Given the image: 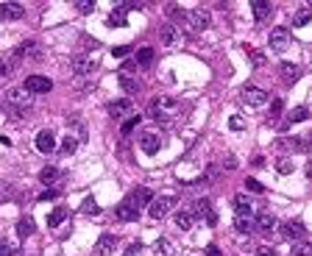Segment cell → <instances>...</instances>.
Masks as SVG:
<instances>
[{"mask_svg": "<svg viewBox=\"0 0 312 256\" xmlns=\"http://www.w3.org/2000/svg\"><path fill=\"white\" fill-rule=\"evenodd\" d=\"M148 115L154 117L156 123H162V126H170V123H176V117L181 115V106L179 100L167 98V95H159L148 103Z\"/></svg>", "mask_w": 312, "mask_h": 256, "instance_id": "cell-1", "label": "cell"}, {"mask_svg": "<svg viewBox=\"0 0 312 256\" xmlns=\"http://www.w3.org/2000/svg\"><path fill=\"white\" fill-rule=\"evenodd\" d=\"M3 100L17 111V115H20V111H25L28 106L34 103V95L28 92L25 87H11V89H6V92H3Z\"/></svg>", "mask_w": 312, "mask_h": 256, "instance_id": "cell-2", "label": "cell"}, {"mask_svg": "<svg viewBox=\"0 0 312 256\" xmlns=\"http://www.w3.org/2000/svg\"><path fill=\"white\" fill-rule=\"evenodd\" d=\"M162 145H164V139H162L159 131H143V136H139V148H143L148 156H156V153L162 151Z\"/></svg>", "mask_w": 312, "mask_h": 256, "instance_id": "cell-3", "label": "cell"}, {"mask_svg": "<svg viewBox=\"0 0 312 256\" xmlns=\"http://www.w3.org/2000/svg\"><path fill=\"white\" fill-rule=\"evenodd\" d=\"M173 206H176V198H173V195H162V198H154V201H151L148 214H151L154 220H162L164 214L173 209Z\"/></svg>", "mask_w": 312, "mask_h": 256, "instance_id": "cell-4", "label": "cell"}, {"mask_svg": "<svg viewBox=\"0 0 312 256\" xmlns=\"http://www.w3.org/2000/svg\"><path fill=\"white\" fill-rule=\"evenodd\" d=\"M187 22H190L192 31H207L212 25V14L207 9H192V11H187Z\"/></svg>", "mask_w": 312, "mask_h": 256, "instance_id": "cell-5", "label": "cell"}, {"mask_svg": "<svg viewBox=\"0 0 312 256\" xmlns=\"http://www.w3.org/2000/svg\"><path fill=\"white\" fill-rule=\"evenodd\" d=\"M268 42H270V50H276V53L287 50L290 47V28H273Z\"/></svg>", "mask_w": 312, "mask_h": 256, "instance_id": "cell-6", "label": "cell"}, {"mask_svg": "<svg viewBox=\"0 0 312 256\" xmlns=\"http://www.w3.org/2000/svg\"><path fill=\"white\" fill-rule=\"evenodd\" d=\"M159 39H162V45H167V47H179V45H184V34H181V28L173 25V22L162 28Z\"/></svg>", "mask_w": 312, "mask_h": 256, "instance_id": "cell-7", "label": "cell"}, {"mask_svg": "<svg viewBox=\"0 0 312 256\" xmlns=\"http://www.w3.org/2000/svg\"><path fill=\"white\" fill-rule=\"evenodd\" d=\"M25 89L31 95H45V92H50V89H53V81L45 78V75H28V78H25Z\"/></svg>", "mask_w": 312, "mask_h": 256, "instance_id": "cell-8", "label": "cell"}, {"mask_svg": "<svg viewBox=\"0 0 312 256\" xmlns=\"http://www.w3.org/2000/svg\"><path fill=\"white\" fill-rule=\"evenodd\" d=\"M240 98H243V103H248V106H265L268 103V92L260 87H245L243 92H240Z\"/></svg>", "mask_w": 312, "mask_h": 256, "instance_id": "cell-9", "label": "cell"}, {"mask_svg": "<svg viewBox=\"0 0 312 256\" xmlns=\"http://www.w3.org/2000/svg\"><path fill=\"white\" fill-rule=\"evenodd\" d=\"M131 115H134V103L128 98L109 103V117H115V120H120V117H131Z\"/></svg>", "mask_w": 312, "mask_h": 256, "instance_id": "cell-10", "label": "cell"}, {"mask_svg": "<svg viewBox=\"0 0 312 256\" xmlns=\"http://www.w3.org/2000/svg\"><path fill=\"white\" fill-rule=\"evenodd\" d=\"M195 217L207 220L209 225H215V223H217V214H215V209H212V201H209V198L195 201Z\"/></svg>", "mask_w": 312, "mask_h": 256, "instance_id": "cell-11", "label": "cell"}, {"mask_svg": "<svg viewBox=\"0 0 312 256\" xmlns=\"http://www.w3.org/2000/svg\"><path fill=\"white\" fill-rule=\"evenodd\" d=\"M70 67H73L75 75H90L92 70H95V62H92L90 56H73L70 59Z\"/></svg>", "mask_w": 312, "mask_h": 256, "instance_id": "cell-12", "label": "cell"}, {"mask_svg": "<svg viewBox=\"0 0 312 256\" xmlns=\"http://www.w3.org/2000/svg\"><path fill=\"white\" fill-rule=\"evenodd\" d=\"M37 151L39 153H53L56 151V136H53V131H39L37 134Z\"/></svg>", "mask_w": 312, "mask_h": 256, "instance_id": "cell-13", "label": "cell"}, {"mask_svg": "<svg viewBox=\"0 0 312 256\" xmlns=\"http://www.w3.org/2000/svg\"><path fill=\"white\" fill-rule=\"evenodd\" d=\"M281 234H285L287 240H301V237L307 234V229H304L301 220H287V223L281 225Z\"/></svg>", "mask_w": 312, "mask_h": 256, "instance_id": "cell-14", "label": "cell"}, {"mask_svg": "<svg viewBox=\"0 0 312 256\" xmlns=\"http://www.w3.org/2000/svg\"><path fill=\"white\" fill-rule=\"evenodd\" d=\"M22 14H25L22 3H14V0H9V3H0V17H3V20H20Z\"/></svg>", "mask_w": 312, "mask_h": 256, "instance_id": "cell-15", "label": "cell"}, {"mask_svg": "<svg viewBox=\"0 0 312 256\" xmlns=\"http://www.w3.org/2000/svg\"><path fill=\"white\" fill-rule=\"evenodd\" d=\"M115 248H117V237L115 234H101V240L95 242V253L98 256H111Z\"/></svg>", "mask_w": 312, "mask_h": 256, "instance_id": "cell-16", "label": "cell"}, {"mask_svg": "<svg viewBox=\"0 0 312 256\" xmlns=\"http://www.w3.org/2000/svg\"><path fill=\"white\" fill-rule=\"evenodd\" d=\"M20 53H11V56H6V59H0V78H9V75L11 73H14V70H17V64H20Z\"/></svg>", "mask_w": 312, "mask_h": 256, "instance_id": "cell-17", "label": "cell"}, {"mask_svg": "<svg viewBox=\"0 0 312 256\" xmlns=\"http://www.w3.org/2000/svg\"><path fill=\"white\" fill-rule=\"evenodd\" d=\"M279 73H281V81H285V84H296V81L301 78V70H298L296 64H290V62H281Z\"/></svg>", "mask_w": 312, "mask_h": 256, "instance_id": "cell-18", "label": "cell"}, {"mask_svg": "<svg viewBox=\"0 0 312 256\" xmlns=\"http://www.w3.org/2000/svg\"><path fill=\"white\" fill-rule=\"evenodd\" d=\"M115 217L123 220V223H131V220L139 217V209H137V206H131V204L126 201V204H120V206L115 209Z\"/></svg>", "mask_w": 312, "mask_h": 256, "instance_id": "cell-19", "label": "cell"}, {"mask_svg": "<svg viewBox=\"0 0 312 256\" xmlns=\"http://www.w3.org/2000/svg\"><path fill=\"white\" fill-rule=\"evenodd\" d=\"M273 225H276V217H273L270 212H260V214H257L254 231H262V234H268V231H273Z\"/></svg>", "mask_w": 312, "mask_h": 256, "instance_id": "cell-20", "label": "cell"}, {"mask_svg": "<svg viewBox=\"0 0 312 256\" xmlns=\"http://www.w3.org/2000/svg\"><path fill=\"white\" fill-rule=\"evenodd\" d=\"M251 9H254L257 22H265L270 14H273V3H268V0H254V3H251Z\"/></svg>", "mask_w": 312, "mask_h": 256, "instance_id": "cell-21", "label": "cell"}, {"mask_svg": "<svg viewBox=\"0 0 312 256\" xmlns=\"http://www.w3.org/2000/svg\"><path fill=\"white\" fill-rule=\"evenodd\" d=\"M279 148H287V151H307L309 136H287L285 142H279Z\"/></svg>", "mask_w": 312, "mask_h": 256, "instance_id": "cell-22", "label": "cell"}, {"mask_svg": "<svg viewBox=\"0 0 312 256\" xmlns=\"http://www.w3.org/2000/svg\"><path fill=\"white\" fill-rule=\"evenodd\" d=\"M234 212H237V217H251L254 206H251V201L245 195H234Z\"/></svg>", "mask_w": 312, "mask_h": 256, "instance_id": "cell-23", "label": "cell"}, {"mask_svg": "<svg viewBox=\"0 0 312 256\" xmlns=\"http://www.w3.org/2000/svg\"><path fill=\"white\" fill-rule=\"evenodd\" d=\"M176 229L179 231H190L192 229V223H195V214L192 212H176Z\"/></svg>", "mask_w": 312, "mask_h": 256, "instance_id": "cell-24", "label": "cell"}, {"mask_svg": "<svg viewBox=\"0 0 312 256\" xmlns=\"http://www.w3.org/2000/svg\"><path fill=\"white\" fill-rule=\"evenodd\" d=\"M309 20H312V3H304V9H298L296 14H293V25L301 28V25H307Z\"/></svg>", "mask_w": 312, "mask_h": 256, "instance_id": "cell-25", "label": "cell"}, {"mask_svg": "<svg viewBox=\"0 0 312 256\" xmlns=\"http://www.w3.org/2000/svg\"><path fill=\"white\" fill-rule=\"evenodd\" d=\"M126 6H117V9H111V14H109V25L111 28H123V25H126Z\"/></svg>", "mask_w": 312, "mask_h": 256, "instance_id": "cell-26", "label": "cell"}, {"mask_svg": "<svg viewBox=\"0 0 312 256\" xmlns=\"http://www.w3.org/2000/svg\"><path fill=\"white\" fill-rule=\"evenodd\" d=\"M164 14L173 20V25H179L181 20H187V11L181 9V6H176V3H167V6H164Z\"/></svg>", "mask_w": 312, "mask_h": 256, "instance_id": "cell-27", "label": "cell"}, {"mask_svg": "<svg viewBox=\"0 0 312 256\" xmlns=\"http://www.w3.org/2000/svg\"><path fill=\"white\" fill-rule=\"evenodd\" d=\"M151 201H154V195H151V189H137V195H134V198L131 201H128V204H131V206H137V209H139V206H151Z\"/></svg>", "mask_w": 312, "mask_h": 256, "instance_id": "cell-28", "label": "cell"}, {"mask_svg": "<svg viewBox=\"0 0 312 256\" xmlns=\"http://www.w3.org/2000/svg\"><path fill=\"white\" fill-rule=\"evenodd\" d=\"M120 87H123V92H126V95H134V92L143 89V84H139L134 75H120Z\"/></svg>", "mask_w": 312, "mask_h": 256, "instance_id": "cell-29", "label": "cell"}, {"mask_svg": "<svg viewBox=\"0 0 312 256\" xmlns=\"http://www.w3.org/2000/svg\"><path fill=\"white\" fill-rule=\"evenodd\" d=\"M67 126L73 128V131H78V142H84V136H87V128H84V120H81L78 115H70V117H67Z\"/></svg>", "mask_w": 312, "mask_h": 256, "instance_id": "cell-30", "label": "cell"}, {"mask_svg": "<svg viewBox=\"0 0 312 256\" xmlns=\"http://www.w3.org/2000/svg\"><path fill=\"white\" fill-rule=\"evenodd\" d=\"M64 220H67V209H64V206H59V209H53V212H50L48 225H50V229H59V225H62Z\"/></svg>", "mask_w": 312, "mask_h": 256, "instance_id": "cell-31", "label": "cell"}, {"mask_svg": "<svg viewBox=\"0 0 312 256\" xmlns=\"http://www.w3.org/2000/svg\"><path fill=\"white\" fill-rule=\"evenodd\" d=\"M151 62H154V47H139L137 50V64L139 67H148Z\"/></svg>", "mask_w": 312, "mask_h": 256, "instance_id": "cell-32", "label": "cell"}, {"mask_svg": "<svg viewBox=\"0 0 312 256\" xmlns=\"http://www.w3.org/2000/svg\"><path fill=\"white\" fill-rule=\"evenodd\" d=\"M17 234H20L22 240H25V237H31L34 234V220L31 217H22L20 223H17Z\"/></svg>", "mask_w": 312, "mask_h": 256, "instance_id": "cell-33", "label": "cell"}, {"mask_svg": "<svg viewBox=\"0 0 312 256\" xmlns=\"http://www.w3.org/2000/svg\"><path fill=\"white\" fill-rule=\"evenodd\" d=\"M307 117H309V109H307V106H296V109H290L287 120H290V123H301V120H307Z\"/></svg>", "mask_w": 312, "mask_h": 256, "instance_id": "cell-34", "label": "cell"}, {"mask_svg": "<svg viewBox=\"0 0 312 256\" xmlns=\"http://www.w3.org/2000/svg\"><path fill=\"white\" fill-rule=\"evenodd\" d=\"M75 148H78V136L67 134L62 139V153H64V156H70V153H75Z\"/></svg>", "mask_w": 312, "mask_h": 256, "instance_id": "cell-35", "label": "cell"}, {"mask_svg": "<svg viewBox=\"0 0 312 256\" xmlns=\"http://www.w3.org/2000/svg\"><path fill=\"white\" fill-rule=\"evenodd\" d=\"M14 187H11L9 181H0V204H9V201H14Z\"/></svg>", "mask_w": 312, "mask_h": 256, "instance_id": "cell-36", "label": "cell"}, {"mask_svg": "<svg viewBox=\"0 0 312 256\" xmlns=\"http://www.w3.org/2000/svg\"><path fill=\"white\" fill-rule=\"evenodd\" d=\"M234 225H237L240 234H248V231H254V217H237Z\"/></svg>", "mask_w": 312, "mask_h": 256, "instance_id": "cell-37", "label": "cell"}, {"mask_svg": "<svg viewBox=\"0 0 312 256\" xmlns=\"http://www.w3.org/2000/svg\"><path fill=\"white\" fill-rule=\"evenodd\" d=\"M56 178H59V170L56 167H45L42 173H39V181H42V184H53Z\"/></svg>", "mask_w": 312, "mask_h": 256, "instance_id": "cell-38", "label": "cell"}, {"mask_svg": "<svg viewBox=\"0 0 312 256\" xmlns=\"http://www.w3.org/2000/svg\"><path fill=\"white\" fill-rule=\"evenodd\" d=\"M73 6L81 11V14H92V11H95V0H75Z\"/></svg>", "mask_w": 312, "mask_h": 256, "instance_id": "cell-39", "label": "cell"}, {"mask_svg": "<svg viewBox=\"0 0 312 256\" xmlns=\"http://www.w3.org/2000/svg\"><path fill=\"white\" fill-rule=\"evenodd\" d=\"M139 120H143V117H139V115H137V111H134V115H131V117H128V120H126V123H123V134H131V131H134V128H137V126H139Z\"/></svg>", "mask_w": 312, "mask_h": 256, "instance_id": "cell-40", "label": "cell"}, {"mask_svg": "<svg viewBox=\"0 0 312 256\" xmlns=\"http://www.w3.org/2000/svg\"><path fill=\"white\" fill-rule=\"evenodd\" d=\"M81 212H84V214H98V212H101V206L95 204V198H87L84 204H81Z\"/></svg>", "mask_w": 312, "mask_h": 256, "instance_id": "cell-41", "label": "cell"}, {"mask_svg": "<svg viewBox=\"0 0 312 256\" xmlns=\"http://www.w3.org/2000/svg\"><path fill=\"white\" fill-rule=\"evenodd\" d=\"M276 173H279V176L293 173V162H290V159H279V162H276Z\"/></svg>", "mask_w": 312, "mask_h": 256, "instance_id": "cell-42", "label": "cell"}, {"mask_svg": "<svg viewBox=\"0 0 312 256\" xmlns=\"http://www.w3.org/2000/svg\"><path fill=\"white\" fill-rule=\"evenodd\" d=\"M281 111H285V100H281V98H273V100H270V117H279Z\"/></svg>", "mask_w": 312, "mask_h": 256, "instance_id": "cell-43", "label": "cell"}, {"mask_svg": "<svg viewBox=\"0 0 312 256\" xmlns=\"http://www.w3.org/2000/svg\"><path fill=\"white\" fill-rule=\"evenodd\" d=\"M156 251H159V253H164V256H170V253H173V245H170V240H167V237H162V240L156 242Z\"/></svg>", "mask_w": 312, "mask_h": 256, "instance_id": "cell-44", "label": "cell"}, {"mask_svg": "<svg viewBox=\"0 0 312 256\" xmlns=\"http://www.w3.org/2000/svg\"><path fill=\"white\" fill-rule=\"evenodd\" d=\"M245 189H251V192H257V195L265 192V187H262L260 181H257V178H245Z\"/></svg>", "mask_w": 312, "mask_h": 256, "instance_id": "cell-45", "label": "cell"}, {"mask_svg": "<svg viewBox=\"0 0 312 256\" xmlns=\"http://www.w3.org/2000/svg\"><path fill=\"white\" fill-rule=\"evenodd\" d=\"M0 256H17V248L11 245V242L0 240Z\"/></svg>", "mask_w": 312, "mask_h": 256, "instance_id": "cell-46", "label": "cell"}, {"mask_svg": "<svg viewBox=\"0 0 312 256\" xmlns=\"http://www.w3.org/2000/svg\"><path fill=\"white\" fill-rule=\"evenodd\" d=\"M293 253H296V256H312V245H309V242H298Z\"/></svg>", "mask_w": 312, "mask_h": 256, "instance_id": "cell-47", "label": "cell"}, {"mask_svg": "<svg viewBox=\"0 0 312 256\" xmlns=\"http://www.w3.org/2000/svg\"><path fill=\"white\" fill-rule=\"evenodd\" d=\"M134 70H137V62H131V59H128V62L120 67V75H131Z\"/></svg>", "mask_w": 312, "mask_h": 256, "instance_id": "cell-48", "label": "cell"}, {"mask_svg": "<svg viewBox=\"0 0 312 256\" xmlns=\"http://www.w3.org/2000/svg\"><path fill=\"white\" fill-rule=\"evenodd\" d=\"M229 126H232L234 131H243V128H245V123H243V117H237V115H234L232 120H229Z\"/></svg>", "mask_w": 312, "mask_h": 256, "instance_id": "cell-49", "label": "cell"}, {"mask_svg": "<svg viewBox=\"0 0 312 256\" xmlns=\"http://www.w3.org/2000/svg\"><path fill=\"white\" fill-rule=\"evenodd\" d=\"M59 198V189H45L42 195H39V201H56Z\"/></svg>", "mask_w": 312, "mask_h": 256, "instance_id": "cell-50", "label": "cell"}, {"mask_svg": "<svg viewBox=\"0 0 312 256\" xmlns=\"http://www.w3.org/2000/svg\"><path fill=\"white\" fill-rule=\"evenodd\" d=\"M223 167H226V170H237V159H234L232 153H229V156L223 159Z\"/></svg>", "mask_w": 312, "mask_h": 256, "instance_id": "cell-51", "label": "cell"}, {"mask_svg": "<svg viewBox=\"0 0 312 256\" xmlns=\"http://www.w3.org/2000/svg\"><path fill=\"white\" fill-rule=\"evenodd\" d=\"M139 251H143V242H131L128 245V256H137Z\"/></svg>", "mask_w": 312, "mask_h": 256, "instance_id": "cell-52", "label": "cell"}, {"mask_svg": "<svg viewBox=\"0 0 312 256\" xmlns=\"http://www.w3.org/2000/svg\"><path fill=\"white\" fill-rule=\"evenodd\" d=\"M204 256H223V253L217 251V245H207V251H204Z\"/></svg>", "mask_w": 312, "mask_h": 256, "instance_id": "cell-53", "label": "cell"}, {"mask_svg": "<svg viewBox=\"0 0 312 256\" xmlns=\"http://www.w3.org/2000/svg\"><path fill=\"white\" fill-rule=\"evenodd\" d=\"M128 50H131V47H126V45H123V47H115V50H111V53H115V56H128Z\"/></svg>", "mask_w": 312, "mask_h": 256, "instance_id": "cell-54", "label": "cell"}, {"mask_svg": "<svg viewBox=\"0 0 312 256\" xmlns=\"http://www.w3.org/2000/svg\"><path fill=\"white\" fill-rule=\"evenodd\" d=\"M257 256H276V251H273V248H268V245H265V248H260V251H257Z\"/></svg>", "mask_w": 312, "mask_h": 256, "instance_id": "cell-55", "label": "cell"}, {"mask_svg": "<svg viewBox=\"0 0 312 256\" xmlns=\"http://www.w3.org/2000/svg\"><path fill=\"white\" fill-rule=\"evenodd\" d=\"M245 53H248V56L254 59V64H260V62H262V56H260L257 50H251V47H245Z\"/></svg>", "mask_w": 312, "mask_h": 256, "instance_id": "cell-56", "label": "cell"}, {"mask_svg": "<svg viewBox=\"0 0 312 256\" xmlns=\"http://www.w3.org/2000/svg\"><path fill=\"white\" fill-rule=\"evenodd\" d=\"M251 164H254V167H262V164H265V159H262V156H254V162H251Z\"/></svg>", "mask_w": 312, "mask_h": 256, "instance_id": "cell-57", "label": "cell"}]
</instances>
